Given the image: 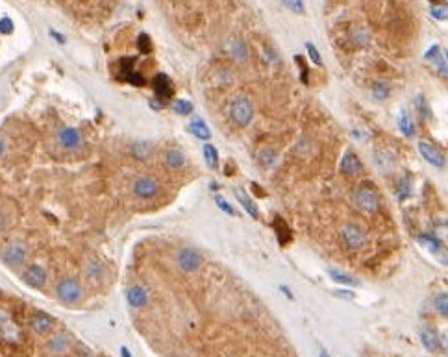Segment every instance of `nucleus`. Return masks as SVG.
<instances>
[{
  "label": "nucleus",
  "mask_w": 448,
  "mask_h": 357,
  "mask_svg": "<svg viewBox=\"0 0 448 357\" xmlns=\"http://www.w3.org/2000/svg\"><path fill=\"white\" fill-rule=\"evenodd\" d=\"M52 326H54V319L48 317L46 313H34L30 319H28V327L37 335L48 333L52 329Z\"/></svg>",
  "instance_id": "7"
},
{
  "label": "nucleus",
  "mask_w": 448,
  "mask_h": 357,
  "mask_svg": "<svg viewBox=\"0 0 448 357\" xmlns=\"http://www.w3.org/2000/svg\"><path fill=\"white\" fill-rule=\"evenodd\" d=\"M306 48H308V54H310V58H311L313 63H315V65H322L320 54H319V50L315 48V45H313V43H306Z\"/></svg>",
  "instance_id": "37"
},
{
  "label": "nucleus",
  "mask_w": 448,
  "mask_h": 357,
  "mask_svg": "<svg viewBox=\"0 0 448 357\" xmlns=\"http://www.w3.org/2000/svg\"><path fill=\"white\" fill-rule=\"evenodd\" d=\"M341 237L350 250H361L367 246V235L354 224H345L341 228Z\"/></svg>",
  "instance_id": "4"
},
{
  "label": "nucleus",
  "mask_w": 448,
  "mask_h": 357,
  "mask_svg": "<svg viewBox=\"0 0 448 357\" xmlns=\"http://www.w3.org/2000/svg\"><path fill=\"white\" fill-rule=\"evenodd\" d=\"M134 58H126V60H121V67H122V78L132 85H144V78L141 72L134 70Z\"/></svg>",
  "instance_id": "14"
},
{
  "label": "nucleus",
  "mask_w": 448,
  "mask_h": 357,
  "mask_svg": "<svg viewBox=\"0 0 448 357\" xmlns=\"http://www.w3.org/2000/svg\"><path fill=\"white\" fill-rule=\"evenodd\" d=\"M354 41H356V45L365 46L367 43H369V33H367L365 30H357L356 33H354Z\"/></svg>",
  "instance_id": "41"
},
{
  "label": "nucleus",
  "mask_w": 448,
  "mask_h": 357,
  "mask_svg": "<svg viewBox=\"0 0 448 357\" xmlns=\"http://www.w3.org/2000/svg\"><path fill=\"white\" fill-rule=\"evenodd\" d=\"M150 107H152V109H161V107H163V98H160V97H158V98H152L150 100Z\"/></svg>",
  "instance_id": "47"
},
{
  "label": "nucleus",
  "mask_w": 448,
  "mask_h": 357,
  "mask_svg": "<svg viewBox=\"0 0 448 357\" xmlns=\"http://www.w3.org/2000/svg\"><path fill=\"white\" fill-rule=\"evenodd\" d=\"M215 204L219 205V207H220V209H222L224 213H228V215H232V217L236 215V209H234V207H232V205H230L228 202H226V200H224L222 196H215Z\"/></svg>",
  "instance_id": "38"
},
{
  "label": "nucleus",
  "mask_w": 448,
  "mask_h": 357,
  "mask_svg": "<svg viewBox=\"0 0 448 357\" xmlns=\"http://www.w3.org/2000/svg\"><path fill=\"white\" fill-rule=\"evenodd\" d=\"M152 87L154 91H156V97H160V98H169V97H172V82H171V78L167 76V74H163V72H160V74H156L152 80Z\"/></svg>",
  "instance_id": "13"
},
{
  "label": "nucleus",
  "mask_w": 448,
  "mask_h": 357,
  "mask_svg": "<svg viewBox=\"0 0 448 357\" xmlns=\"http://www.w3.org/2000/svg\"><path fill=\"white\" fill-rule=\"evenodd\" d=\"M280 291L283 292V294H287V298H291V300H293V292H291V291H289L287 287H283V285H281Z\"/></svg>",
  "instance_id": "49"
},
{
  "label": "nucleus",
  "mask_w": 448,
  "mask_h": 357,
  "mask_svg": "<svg viewBox=\"0 0 448 357\" xmlns=\"http://www.w3.org/2000/svg\"><path fill=\"white\" fill-rule=\"evenodd\" d=\"M328 276H330L335 283H341V285H348V287L357 285V280L354 276H350V274H346V272H341V270H337V268H330V270H328Z\"/></svg>",
  "instance_id": "24"
},
{
  "label": "nucleus",
  "mask_w": 448,
  "mask_h": 357,
  "mask_svg": "<svg viewBox=\"0 0 448 357\" xmlns=\"http://www.w3.org/2000/svg\"><path fill=\"white\" fill-rule=\"evenodd\" d=\"M80 141H82V137L76 128H65L60 131V145L63 148H76Z\"/></svg>",
  "instance_id": "18"
},
{
  "label": "nucleus",
  "mask_w": 448,
  "mask_h": 357,
  "mask_svg": "<svg viewBox=\"0 0 448 357\" xmlns=\"http://www.w3.org/2000/svg\"><path fill=\"white\" fill-rule=\"evenodd\" d=\"M417 104H418V106H417L418 113H422V115H424V117H426V115H428V113H426V104H424V98H422V97H418V98H417Z\"/></svg>",
  "instance_id": "46"
},
{
  "label": "nucleus",
  "mask_w": 448,
  "mask_h": 357,
  "mask_svg": "<svg viewBox=\"0 0 448 357\" xmlns=\"http://www.w3.org/2000/svg\"><path fill=\"white\" fill-rule=\"evenodd\" d=\"M176 261L183 272H195L202 265V258L195 248H182L176 256Z\"/></svg>",
  "instance_id": "5"
},
{
  "label": "nucleus",
  "mask_w": 448,
  "mask_h": 357,
  "mask_svg": "<svg viewBox=\"0 0 448 357\" xmlns=\"http://www.w3.org/2000/svg\"><path fill=\"white\" fill-rule=\"evenodd\" d=\"M132 154H134L136 160L144 161L150 154H152V145L146 143V141H139V143H136V145L132 146Z\"/></svg>",
  "instance_id": "26"
},
{
  "label": "nucleus",
  "mask_w": 448,
  "mask_h": 357,
  "mask_svg": "<svg viewBox=\"0 0 448 357\" xmlns=\"http://www.w3.org/2000/svg\"><path fill=\"white\" fill-rule=\"evenodd\" d=\"M69 348H70V337H69L67 333L54 335V337H50V341H48V350H50L52 354H56V356L65 354Z\"/></svg>",
  "instance_id": "17"
},
{
  "label": "nucleus",
  "mask_w": 448,
  "mask_h": 357,
  "mask_svg": "<svg viewBox=\"0 0 448 357\" xmlns=\"http://www.w3.org/2000/svg\"><path fill=\"white\" fill-rule=\"evenodd\" d=\"M437 54H439V45H433L432 50H428L426 52V60H437Z\"/></svg>",
  "instance_id": "43"
},
{
  "label": "nucleus",
  "mask_w": 448,
  "mask_h": 357,
  "mask_svg": "<svg viewBox=\"0 0 448 357\" xmlns=\"http://www.w3.org/2000/svg\"><path fill=\"white\" fill-rule=\"evenodd\" d=\"M430 13H432L435 19H439V21H445V19H448V6H433L432 9H430Z\"/></svg>",
  "instance_id": "36"
},
{
  "label": "nucleus",
  "mask_w": 448,
  "mask_h": 357,
  "mask_svg": "<svg viewBox=\"0 0 448 357\" xmlns=\"http://www.w3.org/2000/svg\"><path fill=\"white\" fill-rule=\"evenodd\" d=\"M2 339H4V342H11V344H15L23 339L21 329L11 320V317L6 315V311H2Z\"/></svg>",
  "instance_id": "9"
},
{
  "label": "nucleus",
  "mask_w": 448,
  "mask_h": 357,
  "mask_svg": "<svg viewBox=\"0 0 448 357\" xmlns=\"http://www.w3.org/2000/svg\"><path fill=\"white\" fill-rule=\"evenodd\" d=\"M374 161H376V165H378V168H380L381 172L393 170V165H395V158L387 150H378V152L374 154Z\"/></svg>",
  "instance_id": "20"
},
{
  "label": "nucleus",
  "mask_w": 448,
  "mask_h": 357,
  "mask_svg": "<svg viewBox=\"0 0 448 357\" xmlns=\"http://www.w3.org/2000/svg\"><path fill=\"white\" fill-rule=\"evenodd\" d=\"M0 32H2V33H11V32H13V23H11L9 17L4 15L0 19Z\"/></svg>",
  "instance_id": "40"
},
{
  "label": "nucleus",
  "mask_w": 448,
  "mask_h": 357,
  "mask_svg": "<svg viewBox=\"0 0 448 357\" xmlns=\"http://www.w3.org/2000/svg\"><path fill=\"white\" fill-rule=\"evenodd\" d=\"M430 2H433V4H439V2H445V0H430Z\"/></svg>",
  "instance_id": "53"
},
{
  "label": "nucleus",
  "mask_w": 448,
  "mask_h": 357,
  "mask_svg": "<svg viewBox=\"0 0 448 357\" xmlns=\"http://www.w3.org/2000/svg\"><path fill=\"white\" fill-rule=\"evenodd\" d=\"M172 109H174L178 115H189L193 111V104L189 100H183V98H178L172 102Z\"/></svg>",
  "instance_id": "32"
},
{
  "label": "nucleus",
  "mask_w": 448,
  "mask_h": 357,
  "mask_svg": "<svg viewBox=\"0 0 448 357\" xmlns=\"http://www.w3.org/2000/svg\"><path fill=\"white\" fill-rule=\"evenodd\" d=\"M165 163H167V167H171V168H182L183 163H185V156H183L178 148H172V150H169L167 156H165Z\"/></svg>",
  "instance_id": "25"
},
{
  "label": "nucleus",
  "mask_w": 448,
  "mask_h": 357,
  "mask_svg": "<svg viewBox=\"0 0 448 357\" xmlns=\"http://www.w3.org/2000/svg\"><path fill=\"white\" fill-rule=\"evenodd\" d=\"M341 172L345 176H357L361 172V161L354 152H346L341 160Z\"/></svg>",
  "instance_id": "15"
},
{
  "label": "nucleus",
  "mask_w": 448,
  "mask_h": 357,
  "mask_svg": "<svg viewBox=\"0 0 448 357\" xmlns=\"http://www.w3.org/2000/svg\"><path fill=\"white\" fill-rule=\"evenodd\" d=\"M285 6L293 9L295 13H304V2L302 0H285Z\"/></svg>",
  "instance_id": "39"
},
{
  "label": "nucleus",
  "mask_w": 448,
  "mask_h": 357,
  "mask_svg": "<svg viewBox=\"0 0 448 357\" xmlns=\"http://www.w3.org/2000/svg\"><path fill=\"white\" fill-rule=\"evenodd\" d=\"M126 300L132 307L136 309H143L146 302H148V292L144 289L143 285H132L128 291H126Z\"/></svg>",
  "instance_id": "12"
},
{
  "label": "nucleus",
  "mask_w": 448,
  "mask_h": 357,
  "mask_svg": "<svg viewBox=\"0 0 448 357\" xmlns=\"http://www.w3.org/2000/svg\"><path fill=\"white\" fill-rule=\"evenodd\" d=\"M189 131L195 137H198V139H204V141H207V139L211 137L209 128H207V126H206V122L202 121V119H198V117L189 122Z\"/></svg>",
  "instance_id": "22"
},
{
  "label": "nucleus",
  "mask_w": 448,
  "mask_h": 357,
  "mask_svg": "<svg viewBox=\"0 0 448 357\" xmlns=\"http://www.w3.org/2000/svg\"><path fill=\"white\" fill-rule=\"evenodd\" d=\"M26 259V250L21 244H9L2 250V261L9 266H19Z\"/></svg>",
  "instance_id": "8"
},
{
  "label": "nucleus",
  "mask_w": 448,
  "mask_h": 357,
  "mask_svg": "<svg viewBox=\"0 0 448 357\" xmlns=\"http://www.w3.org/2000/svg\"><path fill=\"white\" fill-rule=\"evenodd\" d=\"M418 152H420V156H422L430 165H433V167H439V168L445 167V156H443L433 145H430V143L420 141V143H418Z\"/></svg>",
  "instance_id": "10"
},
{
  "label": "nucleus",
  "mask_w": 448,
  "mask_h": 357,
  "mask_svg": "<svg viewBox=\"0 0 448 357\" xmlns=\"http://www.w3.org/2000/svg\"><path fill=\"white\" fill-rule=\"evenodd\" d=\"M441 261H443V263H447V265H448V254H445V256H441Z\"/></svg>",
  "instance_id": "52"
},
{
  "label": "nucleus",
  "mask_w": 448,
  "mask_h": 357,
  "mask_svg": "<svg viewBox=\"0 0 448 357\" xmlns=\"http://www.w3.org/2000/svg\"><path fill=\"white\" fill-rule=\"evenodd\" d=\"M204 160L206 163H207V167L211 168H217V165H219V154H217V148L213 145H204Z\"/></svg>",
  "instance_id": "29"
},
{
  "label": "nucleus",
  "mask_w": 448,
  "mask_h": 357,
  "mask_svg": "<svg viewBox=\"0 0 448 357\" xmlns=\"http://www.w3.org/2000/svg\"><path fill=\"white\" fill-rule=\"evenodd\" d=\"M445 56H447V60H448V52H445Z\"/></svg>",
  "instance_id": "54"
},
{
  "label": "nucleus",
  "mask_w": 448,
  "mask_h": 357,
  "mask_svg": "<svg viewBox=\"0 0 448 357\" xmlns=\"http://www.w3.org/2000/svg\"><path fill=\"white\" fill-rule=\"evenodd\" d=\"M276 160H278V154H276V150H273V148H263L261 152L258 154V161L261 163V167H273L274 163H276Z\"/></svg>",
  "instance_id": "28"
},
{
  "label": "nucleus",
  "mask_w": 448,
  "mask_h": 357,
  "mask_svg": "<svg viewBox=\"0 0 448 357\" xmlns=\"http://www.w3.org/2000/svg\"><path fill=\"white\" fill-rule=\"evenodd\" d=\"M396 193H398V198H400V200H404V198L410 196L411 187H410V182H408L406 178H402V180L398 182V189H396Z\"/></svg>",
  "instance_id": "35"
},
{
  "label": "nucleus",
  "mask_w": 448,
  "mask_h": 357,
  "mask_svg": "<svg viewBox=\"0 0 448 357\" xmlns=\"http://www.w3.org/2000/svg\"><path fill=\"white\" fill-rule=\"evenodd\" d=\"M319 357H332L330 354H328L326 350H320V354H319Z\"/></svg>",
  "instance_id": "51"
},
{
  "label": "nucleus",
  "mask_w": 448,
  "mask_h": 357,
  "mask_svg": "<svg viewBox=\"0 0 448 357\" xmlns=\"http://www.w3.org/2000/svg\"><path fill=\"white\" fill-rule=\"evenodd\" d=\"M56 294L65 304H76L82 298V287L74 278H63L56 287Z\"/></svg>",
  "instance_id": "3"
},
{
  "label": "nucleus",
  "mask_w": 448,
  "mask_h": 357,
  "mask_svg": "<svg viewBox=\"0 0 448 357\" xmlns=\"http://www.w3.org/2000/svg\"><path fill=\"white\" fill-rule=\"evenodd\" d=\"M228 50L232 54V58L236 61H239V63H244V61L248 60V50H246L243 41H239V39H232L230 41Z\"/></svg>",
  "instance_id": "19"
},
{
  "label": "nucleus",
  "mask_w": 448,
  "mask_h": 357,
  "mask_svg": "<svg viewBox=\"0 0 448 357\" xmlns=\"http://www.w3.org/2000/svg\"><path fill=\"white\" fill-rule=\"evenodd\" d=\"M230 117H232V121L236 122L237 126H241V128L248 126L252 122V119H254V106H252V102L246 97H237L232 102V106H230Z\"/></svg>",
  "instance_id": "1"
},
{
  "label": "nucleus",
  "mask_w": 448,
  "mask_h": 357,
  "mask_svg": "<svg viewBox=\"0 0 448 357\" xmlns=\"http://www.w3.org/2000/svg\"><path fill=\"white\" fill-rule=\"evenodd\" d=\"M420 341L428 352H437L441 348V339L437 337L435 329H432L430 326L420 327Z\"/></svg>",
  "instance_id": "16"
},
{
  "label": "nucleus",
  "mask_w": 448,
  "mask_h": 357,
  "mask_svg": "<svg viewBox=\"0 0 448 357\" xmlns=\"http://www.w3.org/2000/svg\"><path fill=\"white\" fill-rule=\"evenodd\" d=\"M23 280L26 281L28 285H32V287L41 289V287H45V283H46V270L39 265H32L24 270Z\"/></svg>",
  "instance_id": "11"
},
{
  "label": "nucleus",
  "mask_w": 448,
  "mask_h": 357,
  "mask_svg": "<svg viewBox=\"0 0 448 357\" xmlns=\"http://www.w3.org/2000/svg\"><path fill=\"white\" fill-rule=\"evenodd\" d=\"M389 93H391V87L385 82H376L372 85V97L376 100H385L389 97Z\"/></svg>",
  "instance_id": "30"
},
{
  "label": "nucleus",
  "mask_w": 448,
  "mask_h": 357,
  "mask_svg": "<svg viewBox=\"0 0 448 357\" xmlns=\"http://www.w3.org/2000/svg\"><path fill=\"white\" fill-rule=\"evenodd\" d=\"M441 348H443V352L448 356V333L441 335Z\"/></svg>",
  "instance_id": "45"
},
{
  "label": "nucleus",
  "mask_w": 448,
  "mask_h": 357,
  "mask_svg": "<svg viewBox=\"0 0 448 357\" xmlns=\"http://www.w3.org/2000/svg\"><path fill=\"white\" fill-rule=\"evenodd\" d=\"M398 128L406 137H413L415 135V126H413V121L410 119V115L402 111L400 117H398Z\"/></svg>",
  "instance_id": "27"
},
{
  "label": "nucleus",
  "mask_w": 448,
  "mask_h": 357,
  "mask_svg": "<svg viewBox=\"0 0 448 357\" xmlns=\"http://www.w3.org/2000/svg\"><path fill=\"white\" fill-rule=\"evenodd\" d=\"M137 48H139L141 54H150V50H152V41H150V37L146 33H139V37H137Z\"/></svg>",
  "instance_id": "34"
},
{
  "label": "nucleus",
  "mask_w": 448,
  "mask_h": 357,
  "mask_svg": "<svg viewBox=\"0 0 448 357\" xmlns=\"http://www.w3.org/2000/svg\"><path fill=\"white\" fill-rule=\"evenodd\" d=\"M334 294L335 296L345 298V300H352V298H354V292H352V291H334Z\"/></svg>",
  "instance_id": "44"
},
{
  "label": "nucleus",
  "mask_w": 448,
  "mask_h": 357,
  "mask_svg": "<svg viewBox=\"0 0 448 357\" xmlns=\"http://www.w3.org/2000/svg\"><path fill=\"white\" fill-rule=\"evenodd\" d=\"M273 229H274V233H276V237H278L280 244L289 243V239H291V231H289L287 224L283 222V219H281V217H276V219H274Z\"/></svg>",
  "instance_id": "23"
},
{
  "label": "nucleus",
  "mask_w": 448,
  "mask_h": 357,
  "mask_svg": "<svg viewBox=\"0 0 448 357\" xmlns=\"http://www.w3.org/2000/svg\"><path fill=\"white\" fill-rule=\"evenodd\" d=\"M236 196H237V200H239V204L243 205V209L248 215H250L252 219H259V213H258V207H256V204L252 202L250 198H248V195L244 193V191H241V189H236Z\"/></svg>",
  "instance_id": "21"
},
{
  "label": "nucleus",
  "mask_w": 448,
  "mask_h": 357,
  "mask_svg": "<svg viewBox=\"0 0 448 357\" xmlns=\"http://www.w3.org/2000/svg\"><path fill=\"white\" fill-rule=\"evenodd\" d=\"M50 35H52L54 39H58L60 43H65V37H61V35H60V33H58L56 30H50Z\"/></svg>",
  "instance_id": "48"
},
{
  "label": "nucleus",
  "mask_w": 448,
  "mask_h": 357,
  "mask_svg": "<svg viewBox=\"0 0 448 357\" xmlns=\"http://www.w3.org/2000/svg\"><path fill=\"white\" fill-rule=\"evenodd\" d=\"M160 193V183L158 180H154L150 176H144V178H139L134 183V195H137L139 198H154Z\"/></svg>",
  "instance_id": "6"
},
{
  "label": "nucleus",
  "mask_w": 448,
  "mask_h": 357,
  "mask_svg": "<svg viewBox=\"0 0 448 357\" xmlns=\"http://www.w3.org/2000/svg\"><path fill=\"white\" fill-rule=\"evenodd\" d=\"M418 241L424 244L426 248L432 252V254H439V252H441L439 241H437L435 237H432V235H420V237H418Z\"/></svg>",
  "instance_id": "33"
},
{
  "label": "nucleus",
  "mask_w": 448,
  "mask_h": 357,
  "mask_svg": "<svg viewBox=\"0 0 448 357\" xmlns=\"http://www.w3.org/2000/svg\"><path fill=\"white\" fill-rule=\"evenodd\" d=\"M354 202L356 205L365 213H376L378 207H380V198H378V193L371 187H357L356 195H354Z\"/></svg>",
  "instance_id": "2"
},
{
  "label": "nucleus",
  "mask_w": 448,
  "mask_h": 357,
  "mask_svg": "<svg viewBox=\"0 0 448 357\" xmlns=\"http://www.w3.org/2000/svg\"><path fill=\"white\" fill-rule=\"evenodd\" d=\"M295 60H296V63H298V67H300V80H302L304 84H308V67H306L304 60H302L300 56H296Z\"/></svg>",
  "instance_id": "42"
},
{
  "label": "nucleus",
  "mask_w": 448,
  "mask_h": 357,
  "mask_svg": "<svg viewBox=\"0 0 448 357\" xmlns=\"http://www.w3.org/2000/svg\"><path fill=\"white\" fill-rule=\"evenodd\" d=\"M433 307H435V311L439 313V315L448 317V294H439V296H435V300H433Z\"/></svg>",
  "instance_id": "31"
},
{
  "label": "nucleus",
  "mask_w": 448,
  "mask_h": 357,
  "mask_svg": "<svg viewBox=\"0 0 448 357\" xmlns=\"http://www.w3.org/2000/svg\"><path fill=\"white\" fill-rule=\"evenodd\" d=\"M121 357H132V354H130V350L126 348V346H122L121 348Z\"/></svg>",
  "instance_id": "50"
}]
</instances>
